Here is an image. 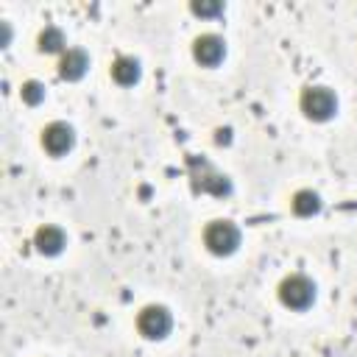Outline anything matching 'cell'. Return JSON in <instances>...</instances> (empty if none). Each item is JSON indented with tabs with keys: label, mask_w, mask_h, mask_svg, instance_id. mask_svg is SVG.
<instances>
[{
	"label": "cell",
	"mask_w": 357,
	"mask_h": 357,
	"mask_svg": "<svg viewBox=\"0 0 357 357\" xmlns=\"http://www.w3.org/2000/svg\"><path fill=\"white\" fill-rule=\"evenodd\" d=\"M279 298H282V304L290 307V310H307V307L312 304V298H315V284H312L307 276H301V273L287 276V279L279 284Z\"/></svg>",
	"instance_id": "6da1fadb"
},
{
	"label": "cell",
	"mask_w": 357,
	"mask_h": 357,
	"mask_svg": "<svg viewBox=\"0 0 357 357\" xmlns=\"http://www.w3.org/2000/svg\"><path fill=\"white\" fill-rule=\"evenodd\" d=\"M204 243H206V248L212 254H220V257L223 254H231L240 245V229L234 223H229V220H215V223L206 226Z\"/></svg>",
	"instance_id": "7a4b0ae2"
},
{
	"label": "cell",
	"mask_w": 357,
	"mask_h": 357,
	"mask_svg": "<svg viewBox=\"0 0 357 357\" xmlns=\"http://www.w3.org/2000/svg\"><path fill=\"white\" fill-rule=\"evenodd\" d=\"M337 109V100L329 89L324 86H310L301 92V112L310 117V120H329Z\"/></svg>",
	"instance_id": "3957f363"
},
{
	"label": "cell",
	"mask_w": 357,
	"mask_h": 357,
	"mask_svg": "<svg viewBox=\"0 0 357 357\" xmlns=\"http://www.w3.org/2000/svg\"><path fill=\"white\" fill-rule=\"evenodd\" d=\"M170 312L165 310V307H145L142 312H139V318H137V326H139V332L145 335V337H151V340H156V337H165L167 332H170Z\"/></svg>",
	"instance_id": "277c9868"
},
{
	"label": "cell",
	"mask_w": 357,
	"mask_h": 357,
	"mask_svg": "<svg viewBox=\"0 0 357 357\" xmlns=\"http://www.w3.org/2000/svg\"><path fill=\"white\" fill-rule=\"evenodd\" d=\"M42 145L53 153V156H61L73 148V128L67 123H50L45 131H42Z\"/></svg>",
	"instance_id": "5b68a950"
},
{
	"label": "cell",
	"mask_w": 357,
	"mask_h": 357,
	"mask_svg": "<svg viewBox=\"0 0 357 357\" xmlns=\"http://www.w3.org/2000/svg\"><path fill=\"white\" fill-rule=\"evenodd\" d=\"M192 56H195V61H201L204 67H215V64L223 59V39L215 36V33L198 36L195 45H192Z\"/></svg>",
	"instance_id": "8992f818"
},
{
	"label": "cell",
	"mask_w": 357,
	"mask_h": 357,
	"mask_svg": "<svg viewBox=\"0 0 357 357\" xmlns=\"http://www.w3.org/2000/svg\"><path fill=\"white\" fill-rule=\"evenodd\" d=\"M33 243L42 254H59L64 248V231L59 226H42V229H36Z\"/></svg>",
	"instance_id": "52a82bcc"
},
{
	"label": "cell",
	"mask_w": 357,
	"mask_h": 357,
	"mask_svg": "<svg viewBox=\"0 0 357 357\" xmlns=\"http://www.w3.org/2000/svg\"><path fill=\"white\" fill-rule=\"evenodd\" d=\"M89 67V59L84 50H67V56L61 59V78L67 81H78Z\"/></svg>",
	"instance_id": "ba28073f"
},
{
	"label": "cell",
	"mask_w": 357,
	"mask_h": 357,
	"mask_svg": "<svg viewBox=\"0 0 357 357\" xmlns=\"http://www.w3.org/2000/svg\"><path fill=\"white\" fill-rule=\"evenodd\" d=\"M201 170H204V176H195L198 181V187L201 190H209V192H215V195H226L229 192V181H226V176H220V173H215L209 165H204L201 162Z\"/></svg>",
	"instance_id": "9c48e42d"
},
{
	"label": "cell",
	"mask_w": 357,
	"mask_h": 357,
	"mask_svg": "<svg viewBox=\"0 0 357 357\" xmlns=\"http://www.w3.org/2000/svg\"><path fill=\"white\" fill-rule=\"evenodd\" d=\"M112 75H114V81L117 84H123V86H131V84H137V78H139V64L134 61V59H117L114 64H112Z\"/></svg>",
	"instance_id": "30bf717a"
},
{
	"label": "cell",
	"mask_w": 357,
	"mask_h": 357,
	"mask_svg": "<svg viewBox=\"0 0 357 357\" xmlns=\"http://www.w3.org/2000/svg\"><path fill=\"white\" fill-rule=\"evenodd\" d=\"M318 206H321V198L312 192V190H298L296 195H293V212L296 215H315L318 212Z\"/></svg>",
	"instance_id": "8fae6325"
},
{
	"label": "cell",
	"mask_w": 357,
	"mask_h": 357,
	"mask_svg": "<svg viewBox=\"0 0 357 357\" xmlns=\"http://www.w3.org/2000/svg\"><path fill=\"white\" fill-rule=\"evenodd\" d=\"M61 45H64V33L59 28H45L39 33V47L45 53H56V50H61Z\"/></svg>",
	"instance_id": "7c38bea8"
},
{
	"label": "cell",
	"mask_w": 357,
	"mask_h": 357,
	"mask_svg": "<svg viewBox=\"0 0 357 357\" xmlns=\"http://www.w3.org/2000/svg\"><path fill=\"white\" fill-rule=\"evenodd\" d=\"M42 98H45V86L39 81H25L22 84V100L25 103L36 106V103H42Z\"/></svg>",
	"instance_id": "4fadbf2b"
},
{
	"label": "cell",
	"mask_w": 357,
	"mask_h": 357,
	"mask_svg": "<svg viewBox=\"0 0 357 357\" xmlns=\"http://www.w3.org/2000/svg\"><path fill=\"white\" fill-rule=\"evenodd\" d=\"M220 3H192V11L201 14V17H212V14H220Z\"/></svg>",
	"instance_id": "5bb4252c"
},
{
	"label": "cell",
	"mask_w": 357,
	"mask_h": 357,
	"mask_svg": "<svg viewBox=\"0 0 357 357\" xmlns=\"http://www.w3.org/2000/svg\"><path fill=\"white\" fill-rule=\"evenodd\" d=\"M215 139H218V142H229V131H218Z\"/></svg>",
	"instance_id": "9a60e30c"
}]
</instances>
